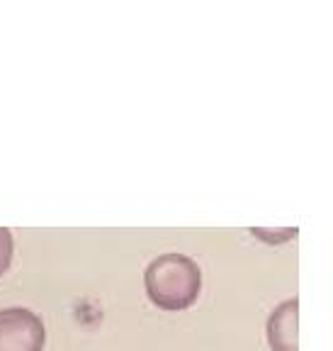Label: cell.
<instances>
[{
  "instance_id": "6da1fadb",
  "label": "cell",
  "mask_w": 333,
  "mask_h": 351,
  "mask_svg": "<svg viewBox=\"0 0 333 351\" xmlns=\"http://www.w3.org/2000/svg\"><path fill=\"white\" fill-rule=\"evenodd\" d=\"M146 295L159 310L181 313L195 305L202 291V271L185 254H161L144 271Z\"/></svg>"
},
{
  "instance_id": "7a4b0ae2",
  "label": "cell",
  "mask_w": 333,
  "mask_h": 351,
  "mask_svg": "<svg viewBox=\"0 0 333 351\" xmlns=\"http://www.w3.org/2000/svg\"><path fill=\"white\" fill-rule=\"evenodd\" d=\"M46 329L37 313L27 307L0 310V351H42Z\"/></svg>"
},
{
  "instance_id": "3957f363",
  "label": "cell",
  "mask_w": 333,
  "mask_h": 351,
  "mask_svg": "<svg viewBox=\"0 0 333 351\" xmlns=\"http://www.w3.org/2000/svg\"><path fill=\"white\" fill-rule=\"evenodd\" d=\"M299 327V300H284L275 307L268 317V344L273 351H299L297 341Z\"/></svg>"
},
{
  "instance_id": "277c9868",
  "label": "cell",
  "mask_w": 333,
  "mask_h": 351,
  "mask_svg": "<svg viewBox=\"0 0 333 351\" xmlns=\"http://www.w3.org/2000/svg\"><path fill=\"white\" fill-rule=\"evenodd\" d=\"M12 261V232L8 227H0V276L10 269Z\"/></svg>"
}]
</instances>
